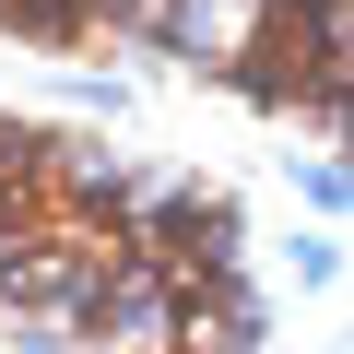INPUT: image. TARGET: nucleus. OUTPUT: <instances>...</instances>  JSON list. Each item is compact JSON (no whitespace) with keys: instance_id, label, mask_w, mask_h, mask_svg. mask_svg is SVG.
Here are the masks:
<instances>
[{"instance_id":"f257e3e1","label":"nucleus","mask_w":354,"mask_h":354,"mask_svg":"<svg viewBox=\"0 0 354 354\" xmlns=\"http://www.w3.org/2000/svg\"><path fill=\"white\" fill-rule=\"evenodd\" d=\"M0 24L48 48H177L354 130V0H0Z\"/></svg>"}]
</instances>
